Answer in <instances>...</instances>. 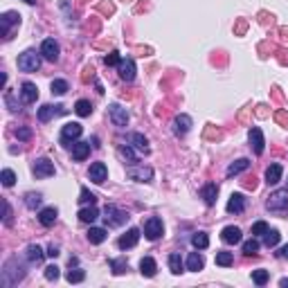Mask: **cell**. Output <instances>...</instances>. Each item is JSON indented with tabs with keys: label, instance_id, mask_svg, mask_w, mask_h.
I'll list each match as a JSON object with an SVG mask.
<instances>
[{
	"label": "cell",
	"instance_id": "obj_1",
	"mask_svg": "<svg viewBox=\"0 0 288 288\" xmlns=\"http://www.w3.org/2000/svg\"><path fill=\"white\" fill-rule=\"evenodd\" d=\"M25 277V268L18 263V259H9V261L5 263V268H2V286H14V284H18L21 279Z\"/></svg>",
	"mask_w": 288,
	"mask_h": 288
},
{
	"label": "cell",
	"instance_id": "obj_2",
	"mask_svg": "<svg viewBox=\"0 0 288 288\" xmlns=\"http://www.w3.org/2000/svg\"><path fill=\"white\" fill-rule=\"evenodd\" d=\"M41 68V52H34V50H27L18 57V70L21 72H36Z\"/></svg>",
	"mask_w": 288,
	"mask_h": 288
},
{
	"label": "cell",
	"instance_id": "obj_3",
	"mask_svg": "<svg viewBox=\"0 0 288 288\" xmlns=\"http://www.w3.org/2000/svg\"><path fill=\"white\" fill-rule=\"evenodd\" d=\"M266 207L270 209V212H284V209H288V189L272 192L266 201Z\"/></svg>",
	"mask_w": 288,
	"mask_h": 288
},
{
	"label": "cell",
	"instance_id": "obj_4",
	"mask_svg": "<svg viewBox=\"0 0 288 288\" xmlns=\"http://www.w3.org/2000/svg\"><path fill=\"white\" fill-rule=\"evenodd\" d=\"M104 214H106L104 221H106L108 228H119V225H124L128 221V214L117 209L115 205H106V207H104Z\"/></svg>",
	"mask_w": 288,
	"mask_h": 288
},
{
	"label": "cell",
	"instance_id": "obj_5",
	"mask_svg": "<svg viewBox=\"0 0 288 288\" xmlns=\"http://www.w3.org/2000/svg\"><path fill=\"white\" fill-rule=\"evenodd\" d=\"M162 234H165V225H162V221L158 219V216L146 219V223H144V236H146L149 241H158Z\"/></svg>",
	"mask_w": 288,
	"mask_h": 288
},
{
	"label": "cell",
	"instance_id": "obj_6",
	"mask_svg": "<svg viewBox=\"0 0 288 288\" xmlns=\"http://www.w3.org/2000/svg\"><path fill=\"white\" fill-rule=\"evenodd\" d=\"M128 178L135 182H151L153 180V169L151 167H144V165H133L128 167Z\"/></svg>",
	"mask_w": 288,
	"mask_h": 288
},
{
	"label": "cell",
	"instance_id": "obj_7",
	"mask_svg": "<svg viewBox=\"0 0 288 288\" xmlns=\"http://www.w3.org/2000/svg\"><path fill=\"white\" fill-rule=\"evenodd\" d=\"M81 133H84L81 124L79 122H70V124H65V126L61 128V142H63V144L77 142V140L81 138Z\"/></svg>",
	"mask_w": 288,
	"mask_h": 288
},
{
	"label": "cell",
	"instance_id": "obj_8",
	"mask_svg": "<svg viewBox=\"0 0 288 288\" xmlns=\"http://www.w3.org/2000/svg\"><path fill=\"white\" fill-rule=\"evenodd\" d=\"M108 115H111V122L117 128H126V124H128L126 108H122L119 104H111V106H108Z\"/></svg>",
	"mask_w": 288,
	"mask_h": 288
},
{
	"label": "cell",
	"instance_id": "obj_9",
	"mask_svg": "<svg viewBox=\"0 0 288 288\" xmlns=\"http://www.w3.org/2000/svg\"><path fill=\"white\" fill-rule=\"evenodd\" d=\"M59 43L54 41V38H45L41 45V54H43V59H48V61H59Z\"/></svg>",
	"mask_w": 288,
	"mask_h": 288
},
{
	"label": "cell",
	"instance_id": "obj_10",
	"mask_svg": "<svg viewBox=\"0 0 288 288\" xmlns=\"http://www.w3.org/2000/svg\"><path fill=\"white\" fill-rule=\"evenodd\" d=\"M32 171L36 178H50V176H54V162H50L48 158H38V160L34 162Z\"/></svg>",
	"mask_w": 288,
	"mask_h": 288
},
{
	"label": "cell",
	"instance_id": "obj_11",
	"mask_svg": "<svg viewBox=\"0 0 288 288\" xmlns=\"http://www.w3.org/2000/svg\"><path fill=\"white\" fill-rule=\"evenodd\" d=\"M140 241V230L138 228H131L126 234H122L117 239V248L119 250H128V248H135Z\"/></svg>",
	"mask_w": 288,
	"mask_h": 288
},
{
	"label": "cell",
	"instance_id": "obj_12",
	"mask_svg": "<svg viewBox=\"0 0 288 288\" xmlns=\"http://www.w3.org/2000/svg\"><path fill=\"white\" fill-rule=\"evenodd\" d=\"M248 140H250V146L255 149V153H257V155H261L263 149H266V140H263L261 128L252 126V128H250V133H248Z\"/></svg>",
	"mask_w": 288,
	"mask_h": 288
},
{
	"label": "cell",
	"instance_id": "obj_13",
	"mask_svg": "<svg viewBox=\"0 0 288 288\" xmlns=\"http://www.w3.org/2000/svg\"><path fill=\"white\" fill-rule=\"evenodd\" d=\"M65 108L61 106V104H57V106H52V104H45V106L38 108V122H50L52 117H57V115H63Z\"/></svg>",
	"mask_w": 288,
	"mask_h": 288
},
{
	"label": "cell",
	"instance_id": "obj_14",
	"mask_svg": "<svg viewBox=\"0 0 288 288\" xmlns=\"http://www.w3.org/2000/svg\"><path fill=\"white\" fill-rule=\"evenodd\" d=\"M88 178H90L92 182H97V185H102V182L108 178L106 165H104V162H92L90 169H88Z\"/></svg>",
	"mask_w": 288,
	"mask_h": 288
},
{
	"label": "cell",
	"instance_id": "obj_15",
	"mask_svg": "<svg viewBox=\"0 0 288 288\" xmlns=\"http://www.w3.org/2000/svg\"><path fill=\"white\" fill-rule=\"evenodd\" d=\"M0 25H2V36L9 38L11 34V25H21V16H18L16 11H7L0 16Z\"/></svg>",
	"mask_w": 288,
	"mask_h": 288
},
{
	"label": "cell",
	"instance_id": "obj_16",
	"mask_svg": "<svg viewBox=\"0 0 288 288\" xmlns=\"http://www.w3.org/2000/svg\"><path fill=\"white\" fill-rule=\"evenodd\" d=\"M119 79L122 81H133L135 79V61L133 59H122V63L117 65Z\"/></svg>",
	"mask_w": 288,
	"mask_h": 288
},
{
	"label": "cell",
	"instance_id": "obj_17",
	"mask_svg": "<svg viewBox=\"0 0 288 288\" xmlns=\"http://www.w3.org/2000/svg\"><path fill=\"white\" fill-rule=\"evenodd\" d=\"M189 128H192V117L189 115H178L176 119H173V133L178 135V138H182V135L189 133Z\"/></svg>",
	"mask_w": 288,
	"mask_h": 288
},
{
	"label": "cell",
	"instance_id": "obj_18",
	"mask_svg": "<svg viewBox=\"0 0 288 288\" xmlns=\"http://www.w3.org/2000/svg\"><path fill=\"white\" fill-rule=\"evenodd\" d=\"M21 99H23V104H34L38 99V88L32 81H25L21 86Z\"/></svg>",
	"mask_w": 288,
	"mask_h": 288
},
{
	"label": "cell",
	"instance_id": "obj_19",
	"mask_svg": "<svg viewBox=\"0 0 288 288\" xmlns=\"http://www.w3.org/2000/svg\"><path fill=\"white\" fill-rule=\"evenodd\" d=\"M228 212L230 214H241V212H246V196L243 194H232L228 201Z\"/></svg>",
	"mask_w": 288,
	"mask_h": 288
},
{
	"label": "cell",
	"instance_id": "obj_20",
	"mask_svg": "<svg viewBox=\"0 0 288 288\" xmlns=\"http://www.w3.org/2000/svg\"><path fill=\"white\" fill-rule=\"evenodd\" d=\"M221 239L225 241V243H230V246H234V243H241V230L236 228V225H228V228H223V232H221Z\"/></svg>",
	"mask_w": 288,
	"mask_h": 288
},
{
	"label": "cell",
	"instance_id": "obj_21",
	"mask_svg": "<svg viewBox=\"0 0 288 288\" xmlns=\"http://www.w3.org/2000/svg\"><path fill=\"white\" fill-rule=\"evenodd\" d=\"M128 144L133 146V149H138L140 153H149V140L144 138L142 133H128Z\"/></svg>",
	"mask_w": 288,
	"mask_h": 288
},
{
	"label": "cell",
	"instance_id": "obj_22",
	"mask_svg": "<svg viewBox=\"0 0 288 288\" xmlns=\"http://www.w3.org/2000/svg\"><path fill=\"white\" fill-rule=\"evenodd\" d=\"M201 196H203L205 205H209V207H212V205L216 203V196H219V185H216V182H207V185L203 187Z\"/></svg>",
	"mask_w": 288,
	"mask_h": 288
},
{
	"label": "cell",
	"instance_id": "obj_23",
	"mask_svg": "<svg viewBox=\"0 0 288 288\" xmlns=\"http://www.w3.org/2000/svg\"><path fill=\"white\" fill-rule=\"evenodd\" d=\"M57 216H59V209L57 207H45L38 214V221H41V225H45V228H52V225L57 223Z\"/></svg>",
	"mask_w": 288,
	"mask_h": 288
},
{
	"label": "cell",
	"instance_id": "obj_24",
	"mask_svg": "<svg viewBox=\"0 0 288 288\" xmlns=\"http://www.w3.org/2000/svg\"><path fill=\"white\" fill-rule=\"evenodd\" d=\"M250 169V160L248 158H239V160H234L232 165L228 167V178H232V176H239V173H243V171H248Z\"/></svg>",
	"mask_w": 288,
	"mask_h": 288
},
{
	"label": "cell",
	"instance_id": "obj_25",
	"mask_svg": "<svg viewBox=\"0 0 288 288\" xmlns=\"http://www.w3.org/2000/svg\"><path fill=\"white\" fill-rule=\"evenodd\" d=\"M45 255H48V252H43L41 248L38 246H27V250H25V257H27V261L32 263V266H38V263L43 261V259H45Z\"/></svg>",
	"mask_w": 288,
	"mask_h": 288
},
{
	"label": "cell",
	"instance_id": "obj_26",
	"mask_svg": "<svg viewBox=\"0 0 288 288\" xmlns=\"http://www.w3.org/2000/svg\"><path fill=\"white\" fill-rule=\"evenodd\" d=\"M90 155V142H75L72 144V158H75L77 162L86 160Z\"/></svg>",
	"mask_w": 288,
	"mask_h": 288
},
{
	"label": "cell",
	"instance_id": "obj_27",
	"mask_svg": "<svg viewBox=\"0 0 288 288\" xmlns=\"http://www.w3.org/2000/svg\"><path fill=\"white\" fill-rule=\"evenodd\" d=\"M140 272H142L144 277H155V272H158V263H155L153 257H144L142 261H140Z\"/></svg>",
	"mask_w": 288,
	"mask_h": 288
},
{
	"label": "cell",
	"instance_id": "obj_28",
	"mask_svg": "<svg viewBox=\"0 0 288 288\" xmlns=\"http://www.w3.org/2000/svg\"><path fill=\"white\" fill-rule=\"evenodd\" d=\"M203 268H205V259H203V255H198V252H192V255L187 257V270L198 272V270H203Z\"/></svg>",
	"mask_w": 288,
	"mask_h": 288
},
{
	"label": "cell",
	"instance_id": "obj_29",
	"mask_svg": "<svg viewBox=\"0 0 288 288\" xmlns=\"http://www.w3.org/2000/svg\"><path fill=\"white\" fill-rule=\"evenodd\" d=\"M282 173H284L282 165H270L266 169V182L268 185H277V182L282 180Z\"/></svg>",
	"mask_w": 288,
	"mask_h": 288
},
{
	"label": "cell",
	"instance_id": "obj_30",
	"mask_svg": "<svg viewBox=\"0 0 288 288\" xmlns=\"http://www.w3.org/2000/svg\"><path fill=\"white\" fill-rule=\"evenodd\" d=\"M79 219L84 221V223H95V221L99 219V209H97L95 205H88V207L79 209Z\"/></svg>",
	"mask_w": 288,
	"mask_h": 288
},
{
	"label": "cell",
	"instance_id": "obj_31",
	"mask_svg": "<svg viewBox=\"0 0 288 288\" xmlns=\"http://www.w3.org/2000/svg\"><path fill=\"white\" fill-rule=\"evenodd\" d=\"M106 230L104 228H90L88 230V241H90L92 246H99V243H104L106 241Z\"/></svg>",
	"mask_w": 288,
	"mask_h": 288
},
{
	"label": "cell",
	"instance_id": "obj_32",
	"mask_svg": "<svg viewBox=\"0 0 288 288\" xmlns=\"http://www.w3.org/2000/svg\"><path fill=\"white\" fill-rule=\"evenodd\" d=\"M75 113L79 115V117H90V113H92V104L88 102V99H79V102L75 104Z\"/></svg>",
	"mask_w": 288,
	"mask_h": 288
},
{
	"label": "cell",
	"instance_id": "obj_33",
	"mask_svg": "<svg viewBox=\"0 0 288 288\" xmlns=\"http://www.w3.org/2000/svg\"><path fill=\"white\" fill-rule=\"evenodd\" d=\"M192 246L196 248V250H205V248L209 246V236L205 234V232H196V234L192 236Z\"/></svg>",
	"mask_w": 288,
	"mask_h": 288
},
{
	"label": "cell",
	"instance_id": "obj_34",
	"mask_svg": "<svg viewBox=\"0 0 288 288\" xmlns=\"http://www.w3.org/2000/svg\"><path fill=\"white\" fill-rule=\"evenodd\" d=\"M65 279H68L70 284H79V282H84V279H86V272L81 270V268H72V266H70V270H68V275H65Z\"/></svg>",
	"mask_w": 288,
	"mask_h": 288
},
{
	"label": "cell",
	"instance_id": "obj_35",
	"mask_svg": "<svg viewBox=\"0 0 288 288\" xmlns=\"http://www.w3.org/2000/svg\"><path fill=\"white\" fill-rule=\"evenodd\" d=\"M279 239H282V234H279L277 230H268L266 234H263V243H266V248H275L279 243Z\"/></svg>",
	"mask_w": 288,
	"mask_h": 288
},
{
	"label": "cell",
	"instance_id": "obj_36",
	"mask_svg": "<svg viewBox=\"0 0 288 288\" xmlns=\"http://www.w3.org/2000/svg\"><path fill=\"white\" fill-rule=\"evenodd\" d=\"M234 263V255L232 252H216V266H223V268H228V266H232Z\"/></svg>",
	"mask_w": 288,
	"mask_h": 288
},
{
	"label": "cell",
	"instance_id": "obj_37",
	"mask_svg": "<svg viewBox=\"0 0 288 288\" xmlns=\"http://www.w3.org/2000/svg\"><path fill=\"white\" fill-rule=\"evenodd\" d=\"M169 270L173 272V275H180L182 272V259L178 252H173V255H169Z\"/></svg>",
	"mask_w": 288,
	"mask_h": 288
},
{
	"label": "cell",
	"instance_id": "obj_38",
	"mask_svg": "<svg viewBox=\"0 0 288 288\" xmlns=\"http://www.w3.org/2000/svg\"><path fill=\"white\" fill-rule=\"evenodd\" d=\"M50 88H52V95H65V92L70 90V86L65 79H54Z\"/></svg>",
	"mask_w": 288,
	"mask_h": 288
},
{
	"label": "cell",
	"instance_id": "obj_39",
	"mask_svg": "<svg viewBox=\"0 0 288 288\" xmlns=\"http://www.w3.org/2000/svg\"><path fill=\"white\" fill-rule=\"evenodd\" d=\"M268 279H270V275H268V270H263V268H259V270L252 272V282H255L257 286H266Z\"/></svg>",
	"mask_w": 288,
	"mask_h": 288
},
{
	"label": "cell",
	"instance_id": "obj_40",
	"mask_svg": "<svg viewBox=\"0 0 288 288\" xmlns=\"http://www.w3.org/2000/svg\"><path fill=\"white\" fill-rule=\"evenodd\" d=\"M108 263H111V268H113V272H115V275H122V272L128 270L126 259H111Z\"/></svg>",
	"mask_w": 288,
	"mask_h": 288
},
{
	"label": "cell",
	"instance_id": "obj_41",
	"mask_svg": "<svg viewBox=\"0 0 288 288\" xmlns=\"http://www.w3.org/2000/svg\"><path fill=\"white\" fill-rule=\"evenodd\" d=\"M119 153H122V158H124V160H128L131 165H135V162H138V155H135V151H133V146H131V144L122 146V149H119Z\"/></svg>",
	"mask_w": 288,
	"mask_h": 288
},
{
	"label": "cell",
	"instance_id": "obj_42",
	"mask_svg": "<svg viewBox=\"0 0 288 288\" xmlns=\"http://www.w3.org/2000/svg\"><path fill=\"white\" fill-rule=\"evenodd\" d=\"M0 180H2V185H5V187H14V182H16V173H14L11 169H2Z\"/></svg>",
	"mask_w": 288,
	"mask_h": 288
},
{
	"label": "cell",
	"instance_id": "obj_43",
	"mask_svg": "<svg viewBox=\"0 0 288 288\" xmlns=\"http://www.w3.org/2000/svg\"><path fill=\"white\" fill-rule=\"evenodd\" d=\"M41 201H43L41 194H34V192H29V194L25 196V205H27L29 209H36L38 205H41Z\"/></svg>",
	"mask_w": 288,
	"mask_h": 288
},
{
	"label": "cell",
	"instance_id": "obj_44",
	"mask_svg": "<svg viewBox=\"0 0 288 288\" xmlns=\"http://www.w3.org/2000/svg\"><path fill=\"white\" fill-rule=\"evenodd\" d=\"M95 201H97V196L92 192H88V189H81V194H79V203L81 205H95Z\"/></svg>",
	"mask_w": 288,
	"mask_h": 288
},
{
	"label": "cell",
	"instance_id": "obj_45",
	"mask_svg": "<svg viewBox=\"0 0 288 288\" xmlns=\"http://www.w3.org/2000/svg\"><path fill=\"white\" fill-rule=\"evenodd\" d=\"M257 250H259V241H257V239H250V241H246V243H243V255L255 257Z\"/></svg>",
	"mask_w": 288,
	"mask_h": 288
},
{
	"label": "cell",
	"instance_id": "obj_46",
	"mask_svg": "<svg viewBox=\"0 0 288 288\" xmlns=\"http://www.w3.org/2000/svg\"><path fill=\"white\" fill-rule=\"evenodd\" d=\"M268 230H270V228H268L266 221H257V223L252 225V236H263Z\"/></svg>",
	"mask_w": 288,
	"mask_h": 288
},
{
	"label": "cell",
	"instance_id": "obj_47",
	"mask_svg": "<svg viewBox=\"0 0 288 288\" xmlns=\"http://www.w3.org/2000/svg\"><path fill=\"white\" fill-rule=\"evenodd\" d=\"M45 279H48V282H57V279H59V266H48L45 268Z\"/></svg>",
	"mask_w": 288,
	"mask_h": 288
},
{
	"label": "cell",
	"instance_id": "obj_48",
	"mask_svg": "<svg viewBox=\"0 0 288 288\" xmlns=\"http://www.w3.org/2000/svg\"><path fill=\"white\" fill-rule=\"evenodd\" d=\"M104 63H106L108 68H111V65H119L122 63V57H119V52H111L106 59H104Z\"/></svg>",
	"mask_w": 288,
	"mask_h": 288
},
{
	"label": "cell",
	"instance_id": "obj_49",
	"mask_svg": "<svg viewBox=\"0 0 288 288\" xmlns=\"http://www.w3.org/2000/svg\"><path fill=\"white\" fill-rule=\"evenodd\" d=\"M16 138L18 140H23V142H27V140L32 138V128H27V126H21L16 131Z\"/></svg>",
	"mask_w": 288,
	"mask_h": 288
},
{
	"label": "cell",
	"instance_id": "obj_50",
	"mask_svg": "<svg viewBox=\"0 0 288 288\" xmlns=\"http://www.w3.org/2000/svg\"><path fill=\"white\" fill-rule=\"evenodd\" d=\"M5 104H7V106H9V111H11V113L21 111V106H18V104L14 102V95H11V92H5Z\"/></svg>",
	"mask_w": 288,
	"mask_h": 288
},
{
	"label": "cell",
	"instance_id": "obj_51",
	"mask_svg": "<svg viewBox=\"0 0 288 288\" xmlns=\"http://www.w3.org/2000/svg\"><path fill=\"white\" fill-rule=\"evenodd\" d=\"M2 207H5V219H2V221H5V225H11V207H9V203L5 201V203H2Z\"/></svg>",
	"mask_w": 288,
	"mask_h": 288
},
{
	"label": "cell",
	"instance_id": "obj_52",
	"mask_svg": "<svg viewBox=\"0 0 288 288\" xmlns=\"http://www.w3.org/2000/svg\"><path fill=\"white\" fill-rule=\"evenodd\" d=\"M48 257H52V259H54V257H59V248L54 246V243L48 248Z\"/></svg>",
	"mask_w": 288,
	"mask_h": 288
},
{
	"label": "cell",
	"instance_id": "obj_53",
	"mask_svg": "<svg viewBox=\"0 0 288 288\" xmlns=\"http://www.w3.org/2000/svg\"><path fill=\"white\" fill-rule=\"evenodd\" d=\"M279 255H282V257H284V259H288V243H286V246H284V248H282V250H279Z\"/></svg>",
	"mask_w": 288,
	"mask_h": 288
},
{
	"label": "cell",
	"instance_id": "obj_54",
	"mask_svg": "<svg viewBox=\"0 0 288 288\" xmlns=\"http://www.w3.org/2000/svg\"><path fill=\"white\" fill-rule=\"evenodd\" d=\"M279 286H282V288H288V279H282V282H279Z\"/></svg>",
	"mask_w": 288,
	"mask_h": 288
},
{
	"label": "cell",
	"instance_id": "obj_55",
	"mask_svg": "<svg viewBox=\"0 0 288 288\" xmlns=\"http://www.w3.org/2000/svg\"><path fill=\"white\" fill-rule=\"evenodd\" d=\"M23 2H27V5H34V2H36V0H23Z\"/></svg>",
	"mask_w": 288,
	"mask_h": 288
}]
</instances>
